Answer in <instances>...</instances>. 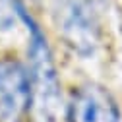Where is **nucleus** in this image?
<instances>
[{
	"label": "nucleus",
	"mask_w": 122,
	"mask_h": 122,
	"mask_svg": "<svg viewBox=\"0 0 122 122\" xmlns=\"http://www.w3.org/2000/svg\"><path fill=\"white\" fill-rule=\"evenodd\" d=\"M18 14L29 31V58H31L29 74H31V83H33V99L37 101L39 112L43 114V118L54 122L58 118V109H60V83H58L51 47L41 27L25 12L21 2L18 6Z\"/></svg>",
	"instance_id": "obj_1"
},
{
	"label": "nucleus",
	"mask_w": 122,
	"mask_h": 122,
	"mask_svg": "<svg viewBox=\"0 0 122 122\" xmlns=\"http://www.w3.org/2000/svg\"><path fill=\"white\" fill-rule=\"evenodd\" d=\"M107 0H56L54 20L58 31L78 54H91L101 41Z\"/></svg>",
	"instance_id": "obj_2"
},
{
	"label": "nucleus",
	"mask_w": 122,
	"mask_h": 122,
	"mask_svg": "<svg viewBox=\"0 0 122 122\" xmlns=\"http://www.w3.org/2000/svg\"><path fill=\"white\" fill-rule=\"evenodd\" d=\"M33 99L29 70L16 58L0 60V116L6 122H18Z\"/></svg>",
	"instance_id": "obj_3"
},
{
	"label": "nucleus",
	"mask_w": 122,
	"mask_h": 122,
	"mask_svg": "<svg viewBox=\"0 0 122 122\" xmlns=\"http://www.w3.org/2000/svg\"><path fill=\"white\" fill-rule=\"evenodd\" d=\"M68 122H120V109L114 97L99 83H85L70 99Z\"/></svg>",
	"instance_id": "obj_4"
},
{
	"label": "nucleus",
	"mask_w": 122,
	"mask_h": 122,
	"mask_svg": "<svg viewBox=\"0 0 122 122\" xmlns=\"http://www.w3.org/2000/svg\"><path fill=\"white\" fill-rule=\"evenodd\" d=\"M18 0H0V29L6 31V29H12L16 20L20 18L18 14Z\"/></svg>",
	"instance_id": "obj_5"
}]
</instances>
